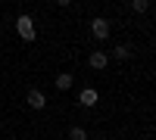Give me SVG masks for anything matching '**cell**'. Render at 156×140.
<instances>
[{"label": "cell", "instance_id": "6da1fadb", "mask_svg": "<svg viewBox=\"0 0 156 140\" xmlns=\"http://www.w3.org/2000/svg\"><path fill=\"white\" fill-rule=\"evenodd\" d=\"M87 31H90V37L97 44H106L112 37V16H94L87 22Z\"/></svg>", "mask_w": 156, "mask_h": 140}, {"label": "cell", "instance_id": "7a4b0ae2", "mask_svg": "<svg viewBox=\"0 0 156 140\" xmlns=\"http://www.w3.org/2000/svg\"><path fill=\"white\" fill-rule=\"evenodd\" d=\"M75 103L81 106V109H94V106L100 103V87H94V84H84L81 90L75 94Z\"/></svg>", "mask_w": 156, "mask_h": 140}, {"label": "cell", "instance_id": "3957f363", "mask_svg": "<svg viewBox=\"0 0 156 140\" xmlns=\"http://www.w3.org/2000/svg\"><path fill=\"white\" fill-rule=\"evenodd\" d=\"M47 103H50V97L44 94V87L37 84V87H31L28 94H25V106H28L31 112H41V109H47Z\"/></svg>", "mask_w": 156, "mask_h": 140}, {"label": "cell", "instance_id": "277c9868", "mask_svg": "<svg viewBox=\"0 0 156 140\" xmlns=\"http://www.w3.org/2000/svg\"><path fill=\"white\" fill-rule=\"evenodd\" d=\"M128 12H131V16H144V12H150V0H131V3H128Z\"/></svg>", "mask_w": 156, "mask_h": 140}]
</instances>
